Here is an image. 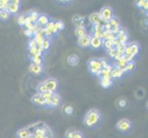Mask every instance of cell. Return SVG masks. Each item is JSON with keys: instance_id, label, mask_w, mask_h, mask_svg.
I'll list each match as a JSON object with an SVG mask.
<instances>
[{"instance_id": "obj_1", "label": "cell", "mask_w": 148, "mask_h": 138, "mask_svg": "<svg viewBox=\"0 0 148 138\" xmlns=\"http://www.w3.org/2000/svg\"><path fill=\"white\" fill-rule=\"evenodd\" d=\"M101 113L99 110L97 109H91L89 110L85 116V124L86 126L92 127L96 125L100 121Z\"/></svg>"}, {"instance_id": "obj_2", "label": "cell", "mask_w": 148, "mask_h": 138, "mask_svg": "<svg viewBox=\"0 0 148 138\" xmlns=\"http://www.w3.org/2000/svg\"><path fill=\"white\" fill-rule=\"evenodd\" d=\"M99 13V16L101 18V20L103 22H108L110 19H112L114 18L113 9H112V8L108 7V6L102 8Z\"/></svg>"}, {"instance_id": "obj_3", "label": "cell", "mask_w": 148, "mask_h": 138, "mask_svg": "<svg viewBox=\"0 0 148 138\" xmlns=\"http://www.w3.org/2000/svg\"><path fill=\"white\" fill-rule=\"evenodd\" d=\"M88 68L92 74L99 76V74L100 73V71L102 69L100 60L99 59H91L88 62Z\"/></svg>"}, {"instance_id": "obj_4", "label": "cell", "mask_w": 148, "mask_h": 138, "mask_svg": "<svg viewBox=\"0 0 148 138\" xmlns=\"http://www.w3.org/2000/svg\"><path fill=\"white\" fill-rule=\"evenodd\" d=\"M131 127H132V124L128 119H121L117 124V129L122 133L129 132Z\"/></svg>"}, {"instance_id": "obj_5", "label": "cell", "mask_w": 148, "mask_h": 138, "mask_svg": "<svg viewBox=\"0 0 148 138\" xmlns=\"http://www.w3.org/2000/svg\"><path fill=\"white\" fill-rule=\"evenodd\" d=\"M43 83L46 87V89L48 91H51V92H54L56 89H57V81L54 78H48L46 80L43 81Z\"/></svg>"}, {"instance_id": "obj_6", "label": "cell", "mask_w": 148, "mask_h": 138, "mask_svg": "<svg viewBox=\"0 0 148 138\" xmlns=\"http://www.w3.org/2000/svg\"><path fill=\"white\" fill-rule=\"evenodd\" d=\"M60 102H61V97L59 96V94L54 92L53 95L52 96V98H51L48 101H46V106L55 108V107H57L60 104Z\"/></svg>"}, {"instance_id": "obj_7", "label": "cell", "mask_w": 148, "mask_h": 138, "mask_svg": "<svg viewBox=\"0 0 148 138\" xmlns=\"http://www.w3.org/2000/svg\"><path fill=\"white\" fill-rule=\"evenodd\" d=\"M102 44H103V41L101 38H97L94 36H91L90 38V47L94 49V50H98L102 47Z\"/></svg>"}, {"instance_id": "obj_8", "label": "cell", "mask_w": 148, "mask_h": 138, "mask_svg": "<svg viewBox=\"0 0 148 138\" xmlns=\"http://www.w3.org/2000/svg\"><path fill=\"white\" fill-rule=\"evenodd\" d=\"M90 38H91V35L89 34H86L85 36L81 37V38H78L77 40V43L80 47L82 48H88L89 47L90 45Z\"/></svg>"}, {"instance_id": "obj_9", "label": "cell", "mask_w": 148, "mask_h": 138, "mask_svg": "<svg viewBox=\"0 0 148 138\" xmlns=\"http://www.w3.org/2000/svg\"><path fill=\"white\" fill-rule=\"evenodd\" d=\"M103 30H104V24H102V22L99 24L93 25V29H92L93 36L97 38H101V33Z\"/></svg>"}, {"instance_id": "obj_10", "label": "cell", "mask_w": 148, "mask_h": 138, "mask_svg": "<svg viewBox=\"0 0 148 138\" xmlns=\"http://www.w3.org/2000/svg\"><path fill=\"white\" fill-rule=\"evenodd\" d=\"M32 101L33 102L34 104H36V105H40V106H44V105H46V101H45V100L42 98V96L37 93V94H35L32 98Z\"/></svg>"}, {"instance_id": "obj_11", "label": "cell", "mask_w": 148, "mask_h": 138, "mask_svg": "<svg viewBox=\"0 0 148 138\" xmlns=\"http://www.w3.org/2000/svg\"><path fill=\"white\" fill-rule=\"evenodd\" d=\"M55 33V30H54V22L53 21H49V23L45 26V37H51L52 35Z\"/></svg>"}, {"instance_id": "obj_12", "label": "cell", "mask_w": 148, "mask_h": 138, "mask_svg": "<svg viewBox=\"0 0 148 138\" xmlns=\"http://www.w3.org/2000/svg\"><path fill=\"white\" fill-rule=\"evenodd\" d=\"M88 20H89V22L92 24V25H96V24H99L102 22V20H101V18L99 16V13L98 12H95V13H92V14H90V16L88 17Z\"/></svg>"}, {"instance_id": "obj_13", "label": "cell", "mask_w": 148, "mask_h": 138, "mask_svg": "<svg viewBox=\"0 0 148 138\" xmlns=\"http://www.w3.org/2000/svg\"><path fill=\"white\" fill-rule=\"evenodd\" d=\"M117 36V39L120 41V43L121 44H127V42H128V36H127V34L125 33V32L123 30H120V32L116 34Z\"/></svg>"}, {"instance_id": "obj_14", "label": "cell", "mask_w": 148, "mask_h": 138, "mask_svg": "<svg viewBox=\"0 0 148 138\" xmlns=\"http://www.w3.org/2000/svg\"><path fill=\"white\" fill-rule=\"evenodd\" d=\"M48 23H49V18L46 16V15H43V14L40 15L37 19V22H36V24H38L40 28L45 27Z\"/></svg>"}, {"instance_id": "obj_15", "label": "cell", "mask_w": 148, "mask_h": 138, "mask_svg": "<svg viewBox=\"0 0 148 138\" xmlns=\"http://www.w3.org/2000/svg\"><path fill=\"white\" fill-rule=\"evenodd\" d=\"M30 135H32V133L30 132L28 128H22L19 129L17 133L18 138H28Z\"/></svg>"}, {"instance_id": "obj_16", "label": "cell", "mask_w": 148, "mask_h": 138, "mask_svg": "<svg viewBox=\"0 0 148 138\" xmlns=\"http://www.w3.org/2000/svg\"><path fill=\"white\" fill-rule=\"evenodd\" d=\"M29 70L30 73L35 74V75H40V73L42 72V65H34L32 64L29 66Z\"/></svg>"}, {"instance_id": "obj_17", "label": "cell", "mask_w": 148, "mask_h": 138, "mask_svg": "<svg viewBox=\"0 0 148 138\" xmlns=\"http://www.w3.org/2000/svg\"><path fill=\"white\" fill-rule=\"evenodd\" d=\"M75 34L77 38H81V37H83V36H85V35L88 34V32H86V29L85 26L76 27L75 30Z\"/></svg>"}, {"instance_id": "obj_18", "label": "cell", "mask_w": 148, "mask_h": 138, "mask_svg": "<svg viewBox=\"0 0 148 138\" xmlns=\"http://www.w3.org/2000/svg\"><path fill=\"white\" fill-rule=\"evenodd\" d=\"M123 74H124L123 71H122L121 69H120V68H117V67L116 68H112L111 69V73H110L112 78H121Z\"/></svg>"}, {"instance_id": "obj_19", "label": "cell", "mask_w": 148, "mask_h": 138, "mask_svg": "<svg viewBox=\"0 0 148 138\" xmlns=\"http://www.w3.org/2000/svg\"><path fill=\"white\" fill-rule=\"evenodd\" d=\"M129 46L131 48V51H132V54H134V56H136L137 54H139V51H140V46L137 43H129Z\"/></svg>"}, {"instance_id": "obj_20", "label": "cell", "mask_w": 148, "mask_h": 138, "mask_svg": "<svg viewBox=\"0 0 148 138\" xmlns=\"http://www.w3.org/2000/svg\"><path fill=\"white\" fill-rule=\"evenodd\" d=\"M99 83L101 87H103L104 89H108L112 85V79L110 78H100L99 79Z\"/></svg>"}, {"instance_id": "obj_21", "label": "cell", "mask_w": 148, "mask_h": 138, "mask_svg": "<svg viewBox=\"0 0 148 138\" xmlns=\"http://www.w3.org/2000/svg\"><path fill=\"white\" fill-rule=\"evenodd\" d=\"M18 8H19V6H16V5H14V4H12L11 2H10L7 10H8V12L9 14H16L18 11Z\"/></svg>"}, {"instance_id": "obj_22", "label": "cell", "mask_w": 148, "mask_h": 138, "mask_svg": "<svg viewBox=\"0 0 148 138\" xmlns=\"http://www.w3.org/2000/svg\"><path fill=\"white\" fill-rule=\"evenodd\" d=\"M39 16H40V15H39L37 12L32 11V12H30V13L28 15V16H27V19H29L33 24H35V23L37 22V19H38Z\"/></svg>"}, {"instance_id": "obj_23", "label": "cell", "mask_w": 148, "mask_h": 138, "mask_svg": "<svg viewBox=\"0 0 148 138\" xmlns=\"http://www.w3.org/2000/svg\"><path fill=\"white\" fill-rule=\"evenodd\" d=\"M67 61H68L69 65H76L79 63V58L75 54H72V55H70L69 57H68Z\"/></svg>"}, {"instance_id": "obj_24", "label": "cell", "mask_w": 148, "mask_h": 138, "mask_svg": "<svg viewBox=\"0 0 148 138\" xmlns=\"http://www.w3.org/2000/svg\"><path fill=\"white\" fill-rule=\"evenodd\" d=\"M44 38H45V37H43L42 35V34H40L39 32H37L36 34H34V40H35V42L37 43V45H38V46H42Z\"/></svg>"}, {"instance_id": "obj_25", "label": "cell", "mask_w": 148, "mask_h": 138, "mask_svg": "<svg viewBox=\"0 0 148 138\" xmlns=\"http://www.w3.org/2000/svg\"><path fill=\"white\" fill-rule=\"evenodd\" d=\"M109 23L110 25V29L111 28H114V27H121V21H120V19L115 18V17L112 19H110V21H109Z\"/></svg>"}, {"instance_id": "obj_26", "label": "cell", "mask_w": 148, "mask_h": 138, "mask_svg": "<svg viewBox=\"0 0 148 138\" xmlns=\"http://www.w3.org/2000/svg\"><path fill=\"white\" fill-rule=\"evenodd\" d=\"M102 46L106 49V50H110L112 48H114V45H113V41H103V44H102Z\"/></svg>"}, {"instance_id": "obj_27", "label": "cell", "mask_w": 148, "mask_h": 138, "mask_svg": "<svg viewBox=\"0 0 148 138\" xmlns=\"http://www.w3.org/2000/svg\"><path fill=\"white\" fill-rule=\"evenodd\" d=\"M135 67H136V65H135L134 61L127 63V65L125 66V72H131V71H134L135 69Z\"/></svg>"}, {"instance_id": "obj_28", "label": "cell", "mask_w": 148, "mask_h": 138, "mask_svg": "<svg viewBox=\"0 0 148 138\" xmlns=\"http://www.w3.org/2000/svg\"><path fill=\"white\" fill-rule=\"evenodd\" d=\"M10 14L8 12V10L6 9H2L0 11V19L1 20H7L8 19H9Z\"/></svg>"}, {"instance_id": "obj_29", "label": "cell", "mask_w": 148, "mask_h": 138, "mask_svg": "<svg viewBox=\"0 0 148 138\" xmlns=\"http://www.w3.org/2000/svg\"><path fill=\"white\" fill-rule=\"evenodd\" d=\"M64 28V24L63 23V21H55L54 22V30L55 33L59 32V30H62Z\"/></svg>"}, {"instance_id": "obj_30", "label": "cell", "mask_w": 148, "mask_h": 138, "mask_svg": "<svg viewBox=\"0 0 148 138\" xmlns=\"http://www.w3.org/2000/svg\"><path fill=\"white\" fill-rule=\"evenodd\" d=\"M37 90H38V92H39V94H42V93H44V92L48 91L47 89H46V87H45V85H44L43 82L38 85V87H37Z\"/></svg>"}, {"instance_id": "obj_31", "label": "cell", "mask_w": 148, "mask_h": 138, "mask_svg": "<svg viewBox=\"0 0 148 138\" xmlns=\"http://www.w3.org/2000/svg\"><path fill=\"white\" fill-rule=\"evenodd\" d=\"M32 64L34 65H42V58L40 56H32Z\"/></svg>"}, {"instance_id": "obj_32", "label": "cell", "mask_w": 148, "mask_h": 138, "mask_svg": "<svg viewBox=\"0 0 148 138\" xmlns=\"http://www.w3.org/2000/svg\"><path fill=\"white\" fill-rule=\"evenodd\" d=\"M50 46H51V42L49 41L48 38H44L43 40V42H42V48L44 50H48L50 48Z\"/></svg>"}, {"instance_id": "obj_33", "label": "cell", "mask_w": 148, "mask_h": 138, "mask_svg": "<svg viewBox=\"0 0 148 138\" xmlns=\"http://www.w3.org/2000/svg\"><path fill=\"white\" fill-rule=\"evenodd\" d=\"M54 92H51V91H46V92H44V93L42 94H40L42 96V98L45 100V101H48L51 98H52V96L53 95Z\"/></svg>"}, {"instance_id": "obj_34", "label": "cell", "mask_w": 148, "mask_h": 138, "mask_svg": "<svg viewBox=\"0 0 148 138\" xmlns=\"http://www.w3.org/2000/svg\"><path fill=\"white\" fill-rule=\"evenodd\" d=\"M10 1H8V0H0V9H6L8 8V5H9Z\"/></svg>"}, {"instance_id": "obj_35", "label": "cell", "mask_w": 148, "mask_h": 138, "mask_svg": "<svg viewBox=\"0 0 148 138\" xmlns=\"http://www.w3.org/2000/svg\"><path fill=\"white\" fill-rule=\"evenodd\" d=\"M108 54H109L110 56H111V57H113V58H115L117 55L121 54L118 52V50H117L116 48H112V49L109 50V51H108Z\"/></svg>"}, {"instance_id": "obj_36", "label": "cell", "mask_w": 148, "mask_h": 138, "mask_svg": "<svg viewBox=\"0 0 148 138\" xmlns=\"http://www.w3.org/2000/svg\"><path fill=\"white\" fill-rule=\"evenodd\" d=\"M26 16H24V15H21V16H19L18 18V24L20 25V26H24L25 24V21H26Z\"/></svg>"}, {"instance_id": "obj_37", "label": "cell", "mask_w": 148, "mask_h": 138, "mask_svg": "<svg viewBox=\"0 0 148 138\" xmlns=\"http://www.w3.org/2000/svg\"><path fill=\"white\" fill-rule=\"evenodd\" d=\"M33 23L30 21V20L29 19H27L26 18V21H25V24H24V26H25V28H26L27 30H32V27H33Z\"/></svg>"}, {"instance_id": "obj_38", "label": "cell", "mask_w": 148, "mask_h": 138, "mask_svg": "<svg viewBox=\"0 0 148 138\" xmlns=\"http://www.w3.org/2000/svg\"><path fill=\"white\" fill-rule=\"evenodd\" d=\"M146 2H147V0H140V1H137L136 2V5H137V7H138L139 8H144L145 7V5H146Z\"/></svg>"}, {"instance_id": "obj_39", "label": "cell", "mask_w": 148, "mask_h": 138, "mask_svg": "<svg viewBox=\"0 0 148 138\" xmlns=\"http://www.w3.org/2000/svg\"><path fill=\"white\" fill-rule=\"evenodd\" d=\"M40 27L39 26L38 24H36L35 23L34 25H33V27H32V32H33V35L34 34H36L37 32H39V30H40Z\"/></svg>"}, {"instance_id": "obj_40", "label": "cell", "mask_w": 148, "mask_h": 138, "mask_svg": "<svg viewBox=\"0 0 148 138\" xmlns=\"http://www.w3.org/2000/svg\"><path fill=\"white\" fill-rule=\"evenodd\" d=\"M37 43L35 42V40L32 39V40H30L29 41V48H36L37 47Z\"/></svg>"}, {"instance_id": "obj_41", "label": "cell", "mask_w": 148, "mask_h": 138, "mask_svg": "<svg viewBox=\"0 0 148 138\" xmlns=\"http://www.w3.org/2000/svg\"><path fill=\"white\" fill-rule=\"evenodd\" d=\"M72 111H73V108L71 106H66L64 108V112L66 114H71L72 113Z\"/></svg>"}, {"instance_id": "obj_42", "label": "cell", "mask_w": 148, "mask_h": 138, "mask_svg": "<svg viewBox=\"0 0 148 138\" xmlns=\"http://www.w3.org/2000/svg\"><path fill=\"white\" fill-rule=\"evenodd\" d=\"M76 131H68L67 134H66V137L67 138H74L75 135Z\"/></svg>"}, {"instance_id": "obj_43", "label": "cell", "mask_w": 148, "mask_h": 138, "mask_svg": "<svg viewBox=\"0 0 148 138\" xmlns=\"http://www.w3.org/2000/svg\"><path fill=\"white\" fill-rule=\"evenodd\" d=\"M24 33H25V35L26 36H28V37H32V35H33V32H32V30H24Z\"/></svg>"}, {"instance_id": "obj_44", "label": "cell", "mask_w": 148, "mask_h": 138, "mask_svg": "<svg viewBox=\"0 0 148 138\" xmlns=\"http://www.w3.org/2000/svg\"><path fill=\"white\" fill-rule=\"evenodd\" d=\"M119 105L121 107H125V105H126V100H121L119 101Z\"/></svg>"}, {"instance_id": "obj_45", "label": "cell", "mask_w": 148, "mask_h": 138, "mask_svg": "<svg viewBox=\"0 0 148 138\" xmlns=\"http://www.w3.org/2000/svg\"><path fill=\"white\" fill-rule=\"evenodd\" d=\"M11 3L14 4V5H16V6H19L20 1H19V0H13V1H11Z\"/></svg>"}, {"instance_id": "obj_46", "label": "cell", "mask_w": 148, "mask_h": 138, "mask_svg": "<svg viewBox=\"0 0 148 138\" xmlns=\"http://www.w3.org/2000/svg\"><path fill=\"white\" fill-rule=\"evenodd\" d=\"M145 11H148V0H147V2H146V5H145V7L143 8V12H145Z\"/></svg>"}, {"instance_id": "obj_47", "label": "cell", "mask_w": 148, "mask_h": 138, "mask_svg": "<svg viewBox=\"0 0 148 138\" xmlns=\"http://www.w3.org/2000/svg\"><path fill=\"white\" fill-rule=\"evenodd\" d=\"M28 138H33V135H30L29 137H28Z\"/></svg>"}, {"instance_id": "obj_48", "label": "cell", "mask_w": 148, "mask_h": 138, "mask_svg": "<svg viewBox=\"0 0 148 138\" xmlns=\"http://www.w3.org/2000/svg\"><path fill=\"white\" fill-rule=\"evenodd\" d=\"M146 106H147V109H148V101H147V104H146Z\"/></svg>"}, {"instance_id": "obj_49", "label": "cell", "mask_w": 148, "mask_h": 138, "mask_svg": "<svg viewBox=\"0 0 148 138\" xmlns=\"http://www.w3.org/2000/svg\"><path fill=\"white\" fill-rule=\"evenodd\" d=\"M147 15H148V11H147Z\"/></svg>"}, {"instance_id": "obj_50", "label": "cell", "mask_w": 148, "mask_h": 138, "mask_svg": "<svg viewBox=\"0 0 148 138\" xmlns=\"http://www.w3.org/2000/svg\"><path fill=\"white\" fill-rule=\"evenodd\" d=\"M0 11H1V9H0Z\"/></svg>"}]
</instances>
